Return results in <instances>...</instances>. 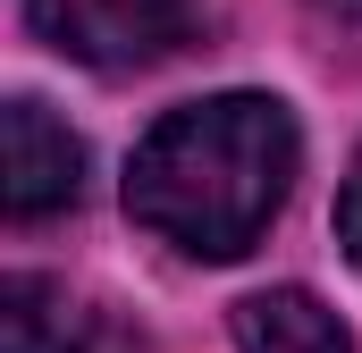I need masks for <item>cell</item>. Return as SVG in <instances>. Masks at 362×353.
I'll return each instance as SVG.
<instances>
[{
    "label": "cell",
    "mask_w": 362,
    "mask_h": 353,
    "mask_svg": "<svg viewBox=\"0 0 362 353\" xmlns=\"http://www.w3.org/2000/svg\"><path fill=\"white\" fill-rule=\"evenodd\" d=\"M25 17L85 68H152L194 34V0H25Z\"/></svg>",
    "instance_id": "obj_2"
},
{
    "label": "cell",
    "mask_w": 362,
    "mask_h": 353,
    "mask_svg": "<svg viewBox=\"0 0 362 353\" xmlns=\"http://www.w3.org/2000/svg\"><path fill=\"white\" fill-rule=\"evenodd\" d=\"M76 193H85V143L42 101H8V219L34 227L51 210H76Z\"/></svg>",
    "instance_id": "obj_3"
},
{
    "label": "cell",
    "mask_w": 362,
    "mask_h": 353,
    "mask_svg": "<svg viewBox=\"0 0 362 353\" xmlns=\"http://www.w3.org/2000/svg\"><path fill=\"white\" fill-rule=\"evenodd\" d=\"M85 337H93V320L68 303L59 277L17 269L0 286V353H85Z\"/></svg>",
    "instance_id": "obj_5"
},
{
    "label": "cell",
    "mask_w": 362,
    "mask_h": 353,
    "mask_svg": "<svg viewBox=\"0 0 362 353\" xmlns=\"http://www.w3.org/2000/svg\"><path fill=\"white\" fill-rule=\"evenodd\" d=\"M337 244L362 269V152H354V169H346V193H337Z\"/></svg>",
    "instance_id": "obj_6"
},
{
    "label": "cell",
    "mask_w": 362,
    "mask_h": 353,
    "mask_svg": "<svg viewBox=\"0 0 362 353\" xmlns=\"http://www.w3.org/2000/svg\"><path fill=\"white\" fill-rule=\"evenodd\" d=\"M303 135L270 92H211L169 109L127 160V219L185 261H236L295 193Z\"/></svg>",
    "instance_id": "obj_1"
},
{
    "label": "cell",
    "mask_w": 362,
    "mask_h": 353,
    "mask_svg": "<svg viewBox=\"0 0 362 353\" xmlns=\"http://www.w3.org/2000/svg\"><path fill=\"white\" fill-rule=\"evenodd\" d=\"M312 17H329V25H346V34H362V0H312Z\"/></svg>",
    "instance_id": "obj_7"
},
{
    "label": "cell",
    "mask_w": 362,
    "mask_h": 353,
    "mask_svg": "<svg viewBox=\"0 0 362 353\" xmlns=\"http://www.w3.org/2000/svg\"><path fill=\"white\" fill-rule=\"evenodd\" d=\"M236 345L245 353H354V337H346V320H337L320 294H303V286H262V294L236 303Z\"/></svg>",
    "instance_id": "obj_4"
}]
</instances>
